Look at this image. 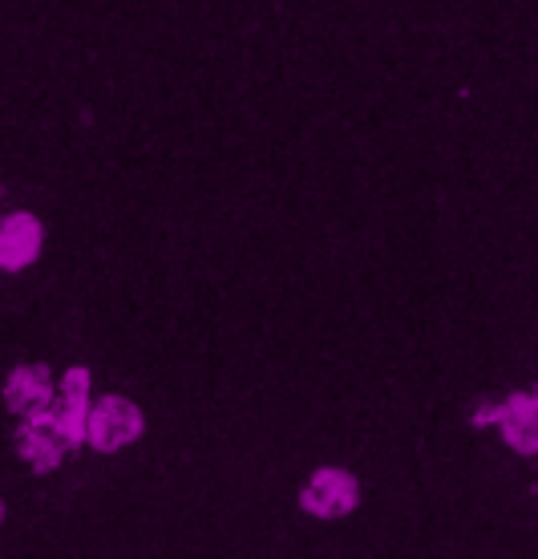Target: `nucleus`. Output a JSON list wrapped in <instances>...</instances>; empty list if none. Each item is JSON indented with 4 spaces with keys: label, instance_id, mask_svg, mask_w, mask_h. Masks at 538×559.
Listing matches in <instances>:
<instances>
[{
    "label": "nucleus",
    "instance_id": "obj_1",
    "mask_svg": "<svg viewBox=\"0 0 538 559\" xmlns=\"http://www.w3.org/2000/svg\"><path fill=\"white\" fill-rule=\"evenodd\" d=\"M146 433V414H142L130 397L122 393H106L94 402V414H89V447L97 454H113V450H125L130 442H139Z\"/></svg>",
    "mask_w": 538,
    "mask_h": 559
},
{
    "label": "nucleus",
    "instance_id": "obj_2",
    "mask_svg": "<svg viewBox=\"0 0 538 559\" xmlns=\"http://www.w3.org/2000/svg\"><path fill=\"white\" fill-rule=\"evenodd\" d=\"M360 503V483L345 466H320L300 490V507L312 519H345Z\"/></svg>",
    "mask_w": 538,
    "mask_h": 559
},
{
    "label": "nucleus",
    "instance_id": "obj_3",
    "mask_svg": "<svg viewBox=\"0 0 538 559\" xmlns=\"http://www.w3.org/2000/svg\"><path fill=\"white\" fill-rule=\"evenodd\" d=\"M65 450H70V438L57 426L53 409H41V414H33V418H21V426H16V454H21L37 475H53L57 466H61V459H65Z\"/></svg>",
    "mask_w": 538,
    "mask_h": 559
},
{
    "label": "nucleus",
    "instance_id": "obj_4",
    "mask_svg": "<svg viewBox=\"0 0 538 559\" xmlns=\"http://www.w3.org/2000/svg\"><path fill=\"white\" fill-rule=\"evenodd\" d=\"M89 414H94V402H89V369L85 365H73L70 373L57 385V402H53V418L57 426L70 438V450L89 442Z\"/></svg>",
    "mask_w": 538,
    "mask_h": 559
},
{
    "label": "nucleus",
    "instance_id": "obj_5",
    "mask_svg": "<svg viewBox=\"0 0 538 559\" xmlns=\"http://www.w3.org/2000/svg\"><path fill=\"white\" fill-rule=\"evenodd\" d=\"M57 385L49 365H16L13 373L4 378V406L16 418H33L41 409H53Z\"/></svg>",
    "mask_w": 538,
    "mask_h": 559
},
{
    "label": "nucleus",
    "instance_id": "obj_6",
    "mask_svg": "<svg viewBox=\"0 0 538 559\" xmlns=\"http://www.w3.org/2000/svg\"><path fill=\"white\" fill-rule=\"evenodd\" d=\"M45 248V227L33 211H13L0 224V267L4 272H21V267L37 264Z\"/></svg>",
    "mask_w": 538,
    "mask_h": 559
},
{
    "label": "nucleus",
    "instance_id": "obj_7",
    "mask_svg": "<svg viewBox=\"0 0 538 559\" xmlns=\"http://www.w3.org/2000/svg\"><path fill=\"white\" fill-rule=\"evenodd\" d=\"M494 421L514 454H538V390H514Z\"/></svg>",
    "mask_w": 538,
    "mask_h": 559
}]
</instances>
